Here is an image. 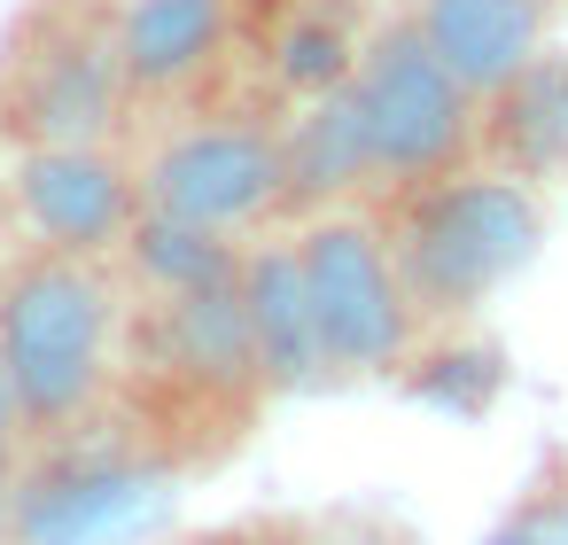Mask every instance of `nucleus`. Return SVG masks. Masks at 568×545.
I'll return each mask as SVG.
<instances>
[{"label":"nucleus","instance_id":"15","mask_svg":"<svg viewBox=\"0 0 568 545\" xmlns=\"http://www.w3.org/2000/svg\"><path fill=\"white\" fill-rule=\"evenodd\" d=\"M125 258H133V273L156 296H187V289H211V281H234L242 273L234 234L195 226V219H164V211H141V226L125 234Z\"/></svg>","mask_w":568,"mask_h":545},{"label":"nucleus","instance_id":"16","mask_svg":"<svg viewBox=\"0 0 568 545\" xmlns=\"http://www.w3.org/2000/svg\"><path fill=\"white\" fill-rule=\"evenodd\" d=\"M358 32H351V17L335 9V0H312V9H296L288 17V32H281V55H273V71H281V87L288 94H335V87H351V71H358Z\"/></svg>","mask_w":568,"mask_h":545},{"label":"nucleus","instance_id":"19","mask_svg":"<svg viewBox=\"0 0 568 545\" xmlns=\"http://www.w3.org/2000/svg\"><path fill=\"white\" fill-rule=\"evenodd\" d=\"M17 460H9V436H0V545H17Z\"/></svg>","mask_w":568,"mask_h":545},{"label":"nucleus","instance_id":"12","mask_svg":"<svg viewBox=\"0 0 568 545\" xmlns=\"http://www.w3.org/2000/svg\"><path fill=\"white\" fill-rule=\"evenodd\" d=\"M483 110H490L483 133H490L498 172H514L529 188L568 172V55L560 48H545L529 71H514Z\"/></svg>","mask_w":568,"mask_h":545},{"label":"nucleus","instance_id":"13","mask_svg":"<svg viewBox=\"0 0 568 545\" xmlns=\"http://www.w3.org/2000/svg\"><path fill=\"white\" fill-rule=\"evenodd\" d=\"M234 32V0H133L118 17V63L141 94L187 87Z\"/></svg>","mask_w":568,"mask_h":545},{"label":"nucleus","instance_id":"6","mask_svg":"<svg viewBox=\"0 0 568 545\" xmlns=\"http://www.w3.org/2000/svg\"><path fill=\"white\" fill-rule=\"evenodd\" d=\"M141 211H149L141 180L118 157H102L94 141L87 149H24V164H17V219L63 258L125 250Z\"/></svg>","mask_w":568,"mask_h":545},{"label":"nucleus","instance_id":"11","mask_svg":"<svg viewBox=\"0 0 568 545\" xmlns=\"http://www.w3.org/2000/svg\"><path fill=\"white\" fill-rule=\"evenodd\" d=\"M242 289H250V320H257V359H265V390H312L335 374L327 335H320V304L304 281L296 250H257L242 258Z\"/></svg>","mask_w":568,"mask_h":545},{"label":"nucleus","instance_id":"7","mask_svg":"<svg viewBox=\"0 0 568 545\" xmlns=\"http://www.w3.org/2000/svg\"><path fill=\"white\" fill-rule=\"evenodd\" d=\"M118 32H55L9 87V125L24 149H87L110 133L118 94H125Z\"/></svg>","mask_w":568,"mask_h":545},{"label":"nucleus","instance_id":"18","mask_svg":"<svg viewBox=\"0 0 568 545\" xmlns=\"http://www.w3.org/2000/svg\"><path fill=\"white\" fill-rule=\"evenodd\" d=\"M490 545H568V498H529L521 514L498 522Z\"/></svg>","mask_w":568,"mask_h":545},{"label":"nucleus","instance_id":"4","mask_svg":"<svg viewBox=\"0 0 568 545\" xmlns=\"http://www.w3.org/2000/svg\"><path fill=\"white\" fill-rule=\"evenodd\" d=\"M296 258H304L312 304H320V335H327L335 374L405 366L413 327H420V304H413V289L397 273L389 234H374L366 219H320L296 242Z\"/></svg>","mask_w":568,"mask_h":545},{"label":"nucleus","instance_id":"3","mask_svg":"<svg viewBox=\"0 0 568 545\" xmlns=\"http://www.w3.org/2000/svg\"><path fill=\"white\" fill-rule=\"evenodd\" d=\"M351 94H358V118H366V141H374V172L397 180V188H428V180L459 172V157L483 125L475 118L483 94L428 48L420 24L374 32L358 71H351Z\"/></svg>","mask_w":568,"mask_h":545},{"label":"nucleus","instance_id":"8","mask_svg":"<svg viewBox=\"0 0 568 545\" xmlns=\"http://www.w3.org/2000/svg\"><path fill=\"white\" fill-rule=\"evenodd\" d=\"M156 498V467L125 452H55L17 491V545H102Z\"/></svg>","mask_w":568,"mask_h":545},{"label":"nucleus","instance_id":"17","mask_svg":"<svg viewBox=\"0 0 568 545\" xmlns=\"http://www.w3.org/2000/svg\"><path fill=\"white\" fill-rule=\"evenodd\" d=\"M413 390L428 405H452V413H483L490 390H498V351H444L413 374Z\"/></svg>","mask_w":568,"mask_h":545},{"label":"nucleus","instance_id":"5","mask_svg":"<svg viewBox=\"0 0 568 545\" xmlns=\"http://www.w3.org/2000/svg\"><path fill=\"white\" fill-rule=\"evenodd\" d=\"M141 203L164 219H195L219 234L257 226L273 203H288V164H281V133L265 125H187L172 133L149 172H141Z\"/></svg>","mask_w":568,"mask_h":545},{"label":"nucleus","instance_id":"20","mask_svg":"<svg viewBox=\"0 0 568 545\" xmlns=\"http://www.w3.org/2000/svg\"><path fill=\"white\" fill-rule=\"evenodd\" d=\"M9 428H24V413H17V374H9V351H0V436Z\"/></svg>","mask_w":568,"mask_h":545},{"label":"nucleus","instance_id":"2","mask_svg":"<svg viewBox=\"0 0 568 545\" xmlns=\"http://www.w3.org/2000/svg\"><path fill=\"white\" fill-rule=\"evenodd\" d=\"M110 343H118V289L87 258H32L0 289V351L17 374V413L40 436H63L87 421V405L110 382Z\"/></svg>","mask_w":568,"mask_h":545},{"label":"nucleus","instance_id":"9","mask_svg":"<svg viewBox=\"0 0 568 545\" xmlns=\"http://www.w3.org/2000/svg\"><path fill=\"white\" fill-rule=\"evenodd\" d=\"M156 343H164V366L195 390H250L265 382V359H257V320H250V289L242 273L234 281H211V289H187V296H164L156 304Z\"/></svg>","mask_w":568,"mask_h":545},{"label":"nucleus","instance_id":"14","mask_svg":"<svg viewBox=\"0 0 568 545\" xmlns=\"http://www.w3.org/2000/svg\"><path fill=\"white\" fill-rule=\"evenodd\" d=\"M281 164H288V203H335L374 172V141H366V118H358V94L335 87V94H312L304 118L281 133Z\"/></svg>","mask_w":568,"mask_h":545},{"label":"nucleus","instance_id":"10","mask_svg":"<svg viewBox=\"0 0 568 545\" xmlns=\"http://www.w3.org/2000/svg\"><path fill=\"white\" fill-rule=\"evenodd\" d=\"M545 17L552 0H420L413 24L428 32V48L490 102L514 71H529L545 55Z\"/></svg>","mask_w":568,"mask_h":545},{"label":"nucleus","instance_id":"1","mask_svg":"<svg viewBox=\"0 0 568 545\" xmlns=\"http://www.w3.org/2000/svg\"><path fill=\"white\" fill-rule=\"evenodd\" d=\"M545 242V203L514 172H444L405 195L389 250L420 304V320L483 312Z\"/></svg>","mask_w":568,"mask_h":545}]
</instances>
